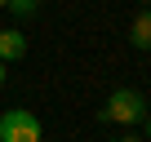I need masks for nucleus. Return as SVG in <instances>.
Wrapping results in <instances>:
<instances>
[{
  "label": "nucleus",
  "instance_id": "obj_3",
  "mask_svg": "<svg viewBox=\"0 0 151 142\" xmlns=\"http://www.w3.org/2000/svg\"><path fill=\"white\" fill-rule=\"evenodd\" d=\"M27 58V36L18 27H5L0 31V62H22Z\"/></svg>",
  "mask_w": 151,
  "mask_h": 142
},
{
  "label": "nucleus",
  "instance_id": "obj_1",
  "mask_svg": "<svg viewBox=\"0 0 151 142\" xmlns=\"http://www.w3.org/2000/svg\"><path fill=\"white\" fill-rule=\"evenodd\" d=\"M142 115H147V98H142L138 89H116V93L102 102V111H98L102 124H124V129H133Z\"/></svg>",
  "mask_w": 151,
  "mask_h": 142
},
{
  "label": "nucleus",
  "instance_id": "obj_9",
  "mask_svg": "<svg viewBox=\"0 0 151 142\" xmlns=\"http://www.w3.org/2000/svg\"><path fill=\"white\" fill-rule=\"evenodd\" d=\"M5 5H9V0H0V9H5Z\"/></svg>",
  "mask_w": 151,
  "mask_h": 142
},
{
  "label": "nucleus",
  "instance_id": "obj_6",
  "mask_svg": "<svg viewBox=\"0 0 151 142\" xmlns=\"http://www.w3.org/2000/svg\"><path fill=\"white\" fill-rule=\"evenodd\" d=\"M142 124H147V142H151V111H147V115H142Z\"/></svg>",
  "mask_w": 151,
  "mask_h": 142
},
{
  "label": "nucleus",
  "instance_id": "obj_4",
  "mask_svg": "<svg viewBox=\"0 0 151 142\" xmlns=\"http://www.w3.org/2000/svg\"><path fill=\"white\" fill-rule=\"evenodd\" d=\"M129 44H133L138 53H151V5L138 9V18H133V27H129Z\"/></svg>",
  "mask_w": 151,
  "mask_h": 142
},
{
  "label": "nucleus",
  "instance_id": "obj_8",
  "mask_svg": "<svg viewBox=\"0 0 151 142\" xmlns=\"http://www.w3.org/2000/svg\"><path fill=\"white\" fill-rule=\"evenodd\" d=\"M0 89H5V62H0Z\"/></svg>",
  "mask_w": 151,
  "mask_h": 142
},
{
  "label": "nucleus",
  "instance_id": "obj_5",
  "mask_svg": "<svg viewBox=\"0 0 151 142\" xmlns=\"http://www.w3.org/2000/svg\"><path fill=\"white\" fill-rule=\"evenodd\" d=\"M5 9H9L14 18H31V14H36V0H9Z\"/></svg>",
  "mask_w": 151,
  "mask_h": 142
},
{
  "label": "nucleus",
  "instance_id": "obj_2",
  "mask_svg": "<svg viewBox=\"0 0 151 142\" xmlns=\"http://www.w3.org/2000/svg\"><path fill=\"white\" fill-rule=\"evenodd\" d=\"M0 142H45V124L36 111L27 107H14L0 115Z\"/></svg>",
  "mask_w": 151,
  "mask_h": 142
},
{
  "label": "nucleus",
  "instance_id": "obj_10",
  "mask_svg": "<svg viewBox=\"0 0 151 142\" xmlns=\"http://www.w3.org/2000/svg\"><path fill=\"white\" fill-rule=\"evenodd\" d=\"M138 5H151V0H138Z\"/></svg>",
  "mask_w": 151,
  "mask_h": 142
},
{
  "label": "nucleus",
  "instance_id": "obj_7",
  "mask_svg": "<svg viewBox=\"0 0 151 142\" xmlns=\"http://www.w3.org/2000/svg\"><path fill=\"white\" fill-rule=\"evenodd\" d=\"M120 142H142V138H133V133H124V138H120Z\"/></svg>",
  "mask_w": 151,
  "mask_h": 142
}]
</instances>
